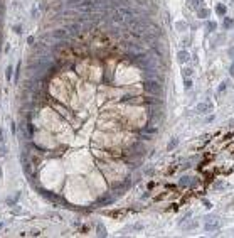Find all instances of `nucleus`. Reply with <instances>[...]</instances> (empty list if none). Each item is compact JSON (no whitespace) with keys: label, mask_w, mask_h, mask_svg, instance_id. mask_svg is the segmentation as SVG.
Instances as JSON below:
<instances>
[{"label":"nucleus","mask_w":234,"mask_h":238,"mask_svg":"<svg viewBox=\"0 0 234 238\" xmlns=\"http://www.w3.org/2000/svg\"><path fill=\"white\" fill-rule=\"evenodd\" d=\"M143 89H145L146 93H150V95H162L164 93L162 81H158V79H145Z\"/></svg>","instance_id":"f257e3e1"},{"label":"nucleus","mask_w":234,"mask_h":238,"mask_svg":"<svg viewBox=\"0 0 234 238\" xmlns=\"http://www.w3.org/2000/svg\"><path fill=\"white\" fill-rule=\"evenodd\" d=\"M146 115H148V122L150 123H160L164 120V108H162V105H152L148 108V111H146Z\"/></svg>","instance_id":"f03ea898"},{"label":"nucleus","mask_w":234,"mask_h":238,"mask_svg":"<svg viewBox=\"0 0 234 238\" xmlns=\"http://www.w3.org/2000/svg\"><path fill=\"white\" fill-rule=\"evenodd\" d=\"M47 36L54 41H64V39H68L69 32H68V29H54V30H51Z\"/></svg>","instance_id":"7ed1b4c3"},{"label":"nucleus","mask_w":234,"mask_h":238,"mask_svg":"<svg viewBox=\"0 0 234 238\" xmlns=\"http://www.w3.org/2000/svg\"><path fill=\"white\" fill-rule=\"evenodd\" d=\"M219 226H221V223H219V219L214 218V221H207L205 223V231H216V230H219Z\"/></svg>","instance_id":"20e7f679"},{"label":"nucleus","mask_w":234,"mask_h":238,"mask_svg":"<svg viewBox=\"0 0 234 238\" xmlns=\"http://www.w3.org/2000/svg\"><path fill=\"white\" fill-rule=\"evenodd\" d=\"M81 24H78V22H74V24H71V25H68V32L71 34V36H78L79 32H81Z\"/></svg>","instance_id":"39448f33"},{"label":"nucleus","mask_w":234,"mask_h":238,"mask_svg":"<svg viewBox=\"0 0 234 238\" xmlns=\"http://www.w3.org/2000/svg\"><path fill=\"white\" fill-rule=\"evenodd\" d=\"M190 59V54L187 52V51H179V54H177V61L180 63V64H184V63H187V61Z\"/></svg>","instance_id":"423d86ee"},{"label":"nucleus","mask_w":234,"mask_h":238,"mask_svg":"<svg viewBox=\"0 0 234 238\" xmlns=\"http://www.w3.org/2000/svg\"><path fill=\"white\" fill-rule=\"evenodd\" d=\"M111 22H113V24H123V22H125L123 14H120L118 10H115V12L111 14Z\"/></svg>","instance_id":"0eeeda50"},{"label":"nucleus","mask_w":234,"mask_h":238,"mask_svg":"<svg viewBox=\"0 0 234 238\" xmlns=\"http://www.w3.org/2000/svg\"><path fill=\"white\" fill-rule=\"evenodd\" d=\"M211 103H199L197 107H195V110L199 111V113H207V111H211Z\"/></svg>","instance_id":"6e6552de"},{"label":"nucleus","mask_w":234,"mask_h":238,"mask_svg":"<svg viewBox=\"0 0 234 238\" xmlns=\"http://www.w3.org/2000/svg\"><path fill=\"white\" fill-rule=\"evenodd\" d=\"M190 176H182V177H180V181H179V184H180V186H189V184H194L195 182V179L194 181H190Z\"/></svg>","instance_id":"1a4fd4ad"},{"label":"nucleus","mask_w":234,"mask_h":238,"mask_svg":"<svg viewBox=\"0 0 234 238\" xmlns=\"http://www.w3.org/2000/svg\"><path fill=\"white\" fill-rule=\"evenodd\" d=\"M222 27H224L226 30L233 29V27H234V19H231V17H226L224 22H222Z\"/></svg>","instance_id":"9d476101"},{"label":"nucleus","mask_w":234,"mask_h":238,"mask_svg":"<svg viewBox=\"0 0 234 238\" xmlns=\"http://www.w3.org/2000/svg\"><path fill=\"white\" fill-rule=\"evenodd\" d=\"M226 12H227V7H226L224 3H217L216 5V14L217 15H226Z\"/></svg>","instance_id":"9b49d317"},{"label":"nucleus","mask_w":234,"mask_h":238,"mask_svg":"<svg viewBox=\"0 0 234 238\" xmlns=\"http://www.w3.org/2000/svg\"><path fill=\"white\" fill-rule=\"evenodd\" d=\"M209 14H211L209 9H197V17H199V19H207Z\"/></svg>","instance_id":"f8f14e48"},{"label":"nucleus","mask_w":234,"mask_h":238,"mask_svg":"<svg viewBox=\"0 0 234 238\" xmlns=\"http://www.w3.org/2000/svg\"><path fill=\"white\" fill-rule=\"evenodd\" d=\"M96 235L98 237H106L108 233H106V228H103V223H98V226H96Z\"/></svg>","instance_id":"ddd939ff"},{"label":"nucleus","mask_w":234,"mask_h":238,"mask_svg":"<svg viewBox=\"0 0 234 238\" xmlns=\"http://www.w3.org/2000/svg\"><path fill=\"white\" fill-rule=\"evenodd\" d=\"M12 76H14V66H12V64H9V66L5 68V79H7V81H10V79H12Z\"/></svg>","instance_id":"4468645a"},{"label":"nucleus","mask_w":234,"mask_h":238,"mask_svg":"<svg viewBox=\"0 0 234 238\" xmlns=\"http://www.w3.org/2000/svg\"><path fill=\"white\" fill-rule=\"evenodd\" d=\"M217 29V22H207V32H214V30Z\"/></svg>","instance_id":"2eb2a0df"},{"label":"nucleus","mask_w":234,"mask_h":238,"mask_svg":"<svg viewBox=\"0 0 234 238\" xmlns=\"http://www.w3.org/2000/svg\"><path fill=\"white\" fill-rule=\"evenodd\" d=\"M175 27L179 30H187V27H189V25H187L184 20H180V22H177V24H175Z\"/></svg>","instance_id":"dca6fc26"},{"label":"nucleus","mask_w":234,"mask_h":238,"mask_svg":"<svg viewBox=\"0 0 234 238\" xmlns=\"http://www.w3.org/2000/svg\"><path fill=\"white\" fill-rule=\"evenodd\" d=\"M177 144H179V140H177V139L170 140V142H168V145H167V150H172V149H175V147H177Z\"/></svg>","instance_id":"f3484780"},{"label":"nucleus","mask_w":234,"mask_h":238,"mask_svg":"<svg viewBox=\"0 0 234 238\" xmlns=\"http://www.w3.org/2000/svg\"><path fill=\"white\" fill-rule=\"evenodd\" d=\"M192 73H194V69H192V68H184V69H182V74H184V78H185V76L189 78Z\"/></svg>","instance_id":"a211bd4d"},{"label":"nucleus","mask_w":234,"mask_h":238,"mask_svg":"<svg viewBox=\"0 0 234 238\" xmlns=\"http://www.w3.org/2000/svg\"><path fill=\"white\" fill-rule=\"evenodd\" d=\"M7 155V145L5 144H0V157Z\"/></svg>","instance_id":"6ab92c4d"},{"label":"nucleus","mask_w":234,"mask_h":238,"mask_svg":"<svg viewBox=\"0 0 234 238\" xmlns=\"http://www.w3.org/2000/svg\"><path fill=\"white\" fill-rule=\"evenodd\" d=\"M227 85H229V81H222V83H221V86H219V89H217V91H219V93H222V91H224V89L227 88Z\"/></svg>","instance_id":"aec40b11"},{"label":"nucleus","mask_w":234,"mask_h":238,"mask_svg":"<svg viewBox=\"0 0 234 238\" xmlns=\"http://www.w3.org/2000/svg\"><path fill=\"white\" fill-rule=\"evenodd\" d=\"M184 88H185V89H190V88H192V81H190L189 78L184 79Z\"/></svg>","instance_id":"412c9836"},{"label":"nucleus","mask_w":234,"mask_h":238,"mask_svg":"<svg viewBox=\"0 0 234 238\" xmlns=\"http://www.w3.org/2000/svg\"><path fill=\"white\" fill-rule=\"evenodd\" d=\"M20 68H22V63H19V64H17V73H15V81H19V78H20Z\"/></svg>","instance_id":"4be33fe9"},{"label":"nucleus","mask_w":234,"mask_h":238,"mask_svg":"<svg viewBox=\"0 0 234 238\" xmlns=\"http://www.w3.org/2000/svg\"><path fill=\"white\" fill-rule=\"evenodd\" d=\"M27 130H29L30 137H32V135H34V132H36V129H34V125H32V123H27Z\"/></svg>","instance_id":"5701e85b"},{"label":"nucleus","mask_w":234,"mask_h":238,"mask_svg":"<svg viewBox=\"0 0 234 238\" xmlns=\"http://www.w3.org/2000/svg\"><path fill=\"white\" fill-rule=\"evenodd\" d=\"M14 30H15V34H22V25H20V24L14 25Z\"/></svg>","instance_id":"b1692460"},{"label":"nucleus","mask_w":234,"mask_h":238,"mask_svg":"<svg viewBox=\"0 0 234 238\" xmlns=\"http://www.w3.org/2000/svg\"><path fill=\"white\" fill-rule=\"evenodd\" d=\"M195 226H197V221H192V223H189V225L185 226V230H194Z\"/></svg>","instance_id":"393cba45"},{"label":"nucleus","mask_w":234,"mask_h":238,"mask_svg":"<svg viewBox=\"0 0 234 238\" xmlns=\"http://www.w3.org/2000/svg\"><path fill=\"white\" fill-rule=\"evenodd\" d=\"M10 129H12V135H15V133H17V129H15V122H12V123H10Z\"/></svg>","instance_id":"a878e982"},{"label":"nucleus","mask_w":234,"mask_h":238,"mask_svg":"<svg viewBox=\"0 0 234 238\" xmlns=\"http://www.w3.org/2000/svg\"><path fill=\"white\" fill-rule=\"evenodd\" d=\"M145 132H148V133H153V132H157V127H146Z\"/></svg>","instance_id":"bb28decb"},{"label":"nucleus","mask_w":234,"mask_h":238,"mask_svg":"<svg viewBox=\"0 0 234 238\" xmlns=\"http://www.w3.org/2000/svg\"><path fill=\"white\" fill-rule=\"evenodd\" d=\"M229 74H231V76L234 78V63L231 64V68H229Z\"/></svg>","instance_id":"cd10ccee"},{"label":"nucleus","mask_w":234,"mask_h":238,"mask_svg":"<svg viewBox=\"0 0 234 238\" xmlns=\"http://www.w3.org/2000/svg\"><path fill=\"white\" fill-rule=\"evenodd\" d=\"M12 213H14V215H20L22 211H20V208H14V209H12Z\"/></svg>","instance_id":"c85d7f7f"},{"label":"nucleus","mask_w":234,"mask_h":238,"mask_svg":"<svg viewBox=\"0 0 234 238\" xmlns=\"http://www.w3.org/2000/svg\"><path fill=\"white\" fill-rule=\"evenodd\" d=\"M227 54H229L231 58H234V47H229V51H227Z\"/></svg>","instance_id":"c756f323"},{"label":"nucleus","mask_w":234,"mask_h":238,"mask_svg":"<svg viewBox=\"0 0 234 238\" xmlns=\"http://www.w3.org/2000/svg\"><path fill=\"white\" fill-rule=\"evenodd\" d=\"M39 235H40L39 230H34V231H32V237H39Z\"/></svg>","instance_id":"7c9ffc66"},{"label":"nucleus","mask_w":234,"mask_h":238,"mask_svg":"<svg viewBox=\"0 0 234 238\" xmlns=\"http://www.w3.org/2000/svg\"><path fill=\"white\" fill-rule=\"evenodd\" d=\"M27 42L32 46V44H34V37H32V36H29V37H27Z\"/></svg>","instance_id":"2f4dec72"},{"label":"nucleus","mask_w":234,"mask_h":238,"mask_svg":"<svg viewBox=\"0 0 234 238\" xmlns=\"http://www.w3.org/2000/svg\"><path fill=\"white\" fill-rule=\"evenodd\" d=\"M182 46H185V47H187V46H189V39H184V41H182Z\"/></svg>","instance_id":"473e14b6"},{"label":"nucleus","mask_w":234,"mask_h":238,"mask_svg":"<svg viewBox=\"0 0 234 238\" xmlns=\"http://www.w3.org/2000/svg\"><path fill=\"white\" fill-rule=\"evenodd\" d=\"M10 52V44H7V46H5V54H9Z\"/></svg>","instance_id":"72a5a7b5"},{"label":"nucleus","mask_w":234,"mask_h":238,"mask_svg":"<svg viewBox=\"0 0 234 238\" xmlns=\"http://www.w3.org/2000/svg\"><path fill=\"white\" fill-rule=\"evenodd\" d=\"M229 127H231V129H234V118L229 120Z\"/></svg>","instance_id":"f704fd0d"},{"label":"nucleus","mask_w":234,"mask_h":238,"mask_svg":"<svg viewBox=\"0 0 234 238\" xmlns=\"http://www.w3.org/2000/svg\"><path fill=\"white\" fill-rule=\"evenodd\" d=\"M3 177V171H2V167H0V179Z\"/></svg>","instance_id":"c9c22d12"},{"label":"nucleus","mask_w":234,"mask_h":238,"mask_svg":"<svg viewBox=\"0 0 234 238\" xmlns=\"http://www.w3.org/2000/svg\"><path fill=\"white\" fill-rule=\"evenodd\" d=\"M2 226H3V223H0V230H2Z\"/></svg>","instance_id":"e433bc0d"}]
</instances>
